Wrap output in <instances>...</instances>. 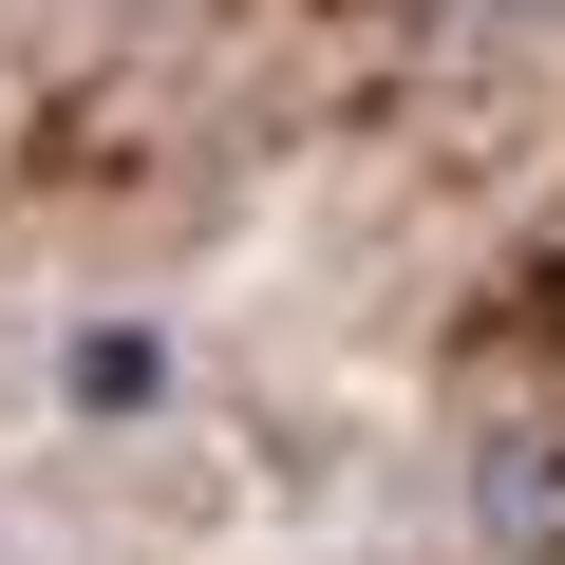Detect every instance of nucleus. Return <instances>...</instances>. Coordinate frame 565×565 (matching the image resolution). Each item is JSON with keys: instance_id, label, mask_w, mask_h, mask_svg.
<instances>
[{"instance_id": "f257e3e1", "label": "nucleus", "mask_w": 565, "mask_h": 565, "mask_svg": "<svg viewBox=\"0 0 565 565\" xmlns=\"http://www.w3.org/2000/svg\"><path fill=\"white\" fill-rule=\"evenodd\" d=\"M471 527L509 565H565V415H490L471 434Z\"/></svg>"}, {"instance_id": "f03ea898", "label": "nucleus", "mask_w": 565, "mask_h": 565, "mask_svg": "<svg viewBox=\"0 0 565 565\" xmlns=\"http://www.w3.org/2000/svg\"><path fill=\"white\" fill-rule=\"evenodd\" d=\"M76 396H95V415H132V396H151V340H132V321H95V340H76Z\"/></svg>"}, {"instance_id": "7ed1b4c3", "label": "nucleus", "mask_w": 565, "mask_h": 565, "mask_svg": "<svg viewBox=\"0 0 565 565\" xmlns=\"http://www.w3.org/2000/svg\"><path fill=\"white\" fill-rule=\"evenodd\" d=\"M471 20H565V0H471Z\"/></svg>"}]
</instances>
